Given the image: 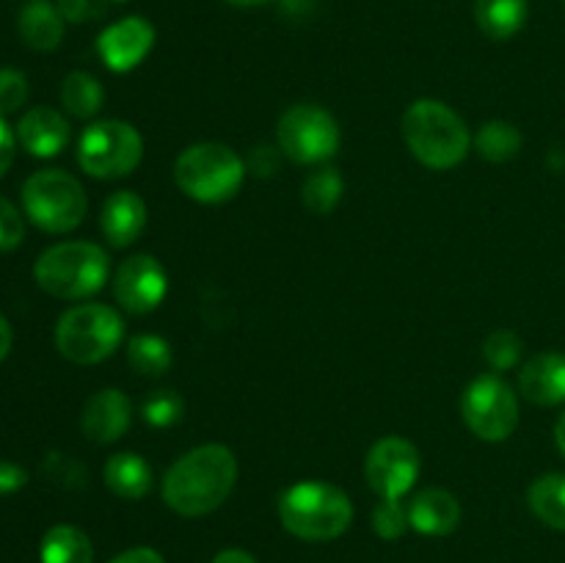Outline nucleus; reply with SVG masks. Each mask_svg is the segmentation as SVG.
Segmentation results:
<instances>
[{"label":"nucleus","instance_id":"nucleus-1","mask_svg":"<svg viewBox=\"0 0 565 563\" xmlns=\"http://www.w3.org/2000/svg\"><path fill=\"white\" fill-rule=\"evenodd\" d=\"M237 480V458L224 445H202L177 458L163 478V500L180 517H204L224 506Z\"/></svg>","mask_w":565,"mask_h":563},{"label":"nucleus","instance_id":"nucleus-2","mask_svg":"<svg viewBox=\"0 0 565 563\" xmlns=\"http://www.w3.org/2000/svg\"><path fill=\"white\" fill-rule=\"evenodd\" d=\"M403 138L414 158L436 171L456 169L472 147L467 121L439 99H417L403 114Z\"/></svg>","mask_w":565,"mask_h":563},{"label":"nucleus","instance_id":"nucleus-3","mask_svg":"<svg viewBox=\"0 0 565 563\" xmlns=\"http://www.w3.org/2000/svg\"><path fill=\"white\" fill-rule=\"evenodd\" d=\"M279 519L298 539L331 541L351 528L353 506L340 486L301 480L279 497Z\"/></svg>","mask_w":565,"mask_h":563},{"label":"nucleus","instance_id":"nucleus-4","mask_svg":"<svg viewBox=\"0 0 565 563\" xmlns=\"http://www.w3.org/2000/svg\"><path fill=\"white\" fill-rule=\"evenodd\" d=\"M33 279L53 298L77 301L103 290L108 279V254L88 241L58 243L36 259Z\"/></svg>","mask_w":565,"mask_h":563},{"label":"nucleus","instance_id":"nucleus-5","mask_svg":"<svg viewBox=\"0 0 565 563\" xmlns=\"http://www.w3.org/2000/svg\"><path fill=\"white\" fill-rule=\"evenodd\" d=\"M174 180L185 196L202 204L230 202L246 180V163L232 147L218 141L182 149L174 163Z\"/></svg>","mask_w":565,"mask_h":563},{"label":"nucleus","instance_id":"nucleus-6","mask_svg":"<svg viewBox=\"0 0 565 563\" xmlns=\"http://www.w3.org/2000/svg\"><path fill=\"white\" fill-rule=\"evenodd\" d=\"M125 340V320L105 304H77L55 326V348L75 364H97Z\"/></svg>","mask_w":565,"mask_h":563},{"label":"nucleus","instance_id":"nucleus-7","mask_svg":"<svg viewBox=\"0 0 565 563\" xmlns=\"http://www.w3.org/2000/svg\"><path fill=\"white\" fill-rule=\"evenodd\" d=\"M22 208L39 230L61 235L83 224L88 199L72 174L61 169H42L22 185Z\"/></svg>","mask_w":565,"mask_h":563},{"label":"nucleus","instance_id":"nucleus-8","mask_svg":"<svg viewBox=\"0 0 565 563\" xmlns=\"http://www.w3.org/2000/svg\"><path fill=\"white\" fill-rule=\"evenodd\" d=\"M141 158L143 138L130 121H94L77 141V163L94 180H121L138 169Z\"/></svg>","mask_w":565,"mask_h":563},{"label":"nucleus","instance_id":"nucleus-9","mask_svg":"<svg viewBox=\"0 0 565 563\" xmlns=\"http://www.w3.org/2000/svg\"><path fill=\"white\" fill-rule=\"evenodd\" d=\"M276 141L292 163L318 166L334 158L342 136L329 110L315 103H298L279 116Z\"/></svg>","mask_w":565,"mask_h":563},{"label":"nucleus","instance_id":"nucleus-10","mask_svg":"<svg viewBox=\"0 0 565 563\" xmlns=\"http://www.w3.org/2000/svg\"><path fill=\"white\" fill-rule=\"evenodd\" d=\"M461 417L483 442H505L519 425V397L500 375H478L461 395Z\"/></svg>","mask_w":565,"mask_h":563},{"label":"nucleus","instance_id":"nucleus-11","mask_svg":"<svg viewBox=\"0 0 565 563\" xmlns=\"http://www.w3.org/2000/svg\"><path fill=\"white\" fill-rule=\"evenodd\" d=\"M419 450L403 436H384L375 442L364 461L367 486L381 500H403L419 478Z\"/></svg>","mask_w":565,"mask_h":563},{"label":"nucleus","instance_id":"nucleus-12","mask_svg":"<svg viewBox=\"0 0 565 563\" xmlns=\"http://www.w3.org/2000/svg\"><path fill=\"white\" fill-rule=\"evenodd\" d=\"M166 293H169V276H166L160 259L152 254H136V257L125 259L116 270L114 296L127 312H152L163 304Z\"/></svg>","mask_w":565,"mask_h":563},{"label":"nucleus","instance_id":"nucleus-13","mask_svg":"<svg viewBox=\"0 0 565 563\" xmlns=\"http://www.w3.org/2000/svg\"><path fill=\"white\" fill-rule=\"evenodd\" d=\"M154 44V28L143 17H125L105 28L97 39L103 64L110 72H130L141 64Z\"/></svg>","mask_w":565,"mask_h":563},{"label":"nucleus","instance_id":"nucleus-14","mask_svg":"<svg viewBox=\"0 0 565 563\" xmlns=\"http://www.w3.org/2000/svg\"><path fill=\"white\" fill-rule=\"evenodd\" d=\"M130 397L121 390H116V386H108V390L94 392V395L83 403L81 428L83 434L92 442H97V445H110V442L125 436V431L130 428Z\"/></svg>","mask_w":565,"mask_h":563},{"label":"nucleus","instance_id":"nucleus-15","mask_svg":"<svg viewBox=\"0 0 565 563\" xmlns=\"http://www.w3.org/2000/svg\"><path fill=\"white\" fill-rule=\"evenodd\" d=\"M519 392L535 406H561L565 403V353H535L519 370Z\"/></svg>","mask_w":565,"mask_h":563},{"label":"nucleus","instance_id":"nucleus-16","mask_svg":"<svg viewBox=\"0 0 565 563\" xmlns=\"http://www.w3.org/2000/svg\"><path fill=\"white\" fill-rule=\"evenodd\" d=\"M99 226L110 246L125 248L147 230V202L136 191H116L105 199Z\"/></svg>","mask_w":565,"mask_h":563},{"label":"nucleus","instance_id":"nucleus-17","mask_svg":"<svg viewBox=\"0 0 565 563\" xmlns=\"http://www.w3.org/2000/svg\"><path fill=\"white\" fill-rule=\"evenodd\" d=\"M17 138L33 158H55L70 144V121L55 108H31L17 125Z\"/></svg>","mask_w":565,"mask_h":563},{"label":"nucleus","instance_id":"nucleus-18","mask_svg":"<svg viewBox=\"0 0 565 563\" xmlns=\"http://www.w3.org/2000/svg\"><path fill=\"white\" fill-rule=\"evenodd\" d=\"M408 522L423 535H450L461 524V502L447 489L430 486L412 497Z\"/></svg>","mask_w":565,"mask_h":563},{"label":"nucleus","instance_id":"nucleus-19","mask_svg":"<svg viewBox=\"0 0 565 563\" xmlns=\"http://www.w3.org/2000/svg\"><path fill=\"white\" fill-rule=\"evenodd\" d=\"M17 28H20L22 42L39 53H50L64 39V17H61L58 6H53L50 0H31L22 6Z\"/></svg>","mask_w":565,"mask_h":563},{"label":"nucleus","instance_id":"nucleus-20","mask_svg":"<svg viewBox=\"0 0 565 563\" xmlns=\"http://www.w3.org/2000/svg\"><path fill=\"white\" fill-rule=\"evenodd\" d=\"M105 486L121 500H141L152 489V467L138 453H116L103 469Z\"/></svg>","mask_w":565,"mask_h":563},{"label":"nucleus","instance_id":"nucleus-21","mask_svg":"<svg viewBox=\"0 0 565 563\" xmlns=\"http://www.w3.org/2000/svg\"><path fill=\"white\" fill-rule=\"evenodd\" d=\"M530 14L527 0H475V22L494 42L516 36Z\"/></svg>","mask_w":565,"mask_h":563},{"label":"nucleus","instance_id":"nucleus-22","mask_svg":"<svg viewBox=\"0 0 565 563\" xmlns=\"http://www.w3.org/2000/svg\"><path fill=\"white\" fill-rule=\"evenodd\" d=\"M39 557L42 563H92L94 546L75 524H55L44 533Z\"/></svg>","mask_w":565,"mask_h":563},{"label":"nucleus","instance_id":"nucleus-23","mask_svg":"<svg viewBox=\"0 0 565 563\" xmlns=\"http://www.w3.org/2000/svg\"><path fill=\"white\" fill-rule=\"evenodd\" d=\"M527 502L535 517L550 528L565 533V475L550 472L533 480L527 491Z\"/></svg>","mask_w":565,"mask_h":563},{"label":"nucleus","instance_id":"nucleus-24","mask_svg":"<svg viewBox=\"0 0 565 563\" xmlns=\"http://www.w3.org/2000/svg\"><path fill=\"white\" fill-rule=\"evenodd\" d=\"M103 83L94 75H88V72H72L61 83V103L77 119H92V116H97V110L103 108Z\"/></svg>","mask_w":565,"mask_h":563},{"label":"nucleus","instance_id":"nucleus-25","mask_svg":"<svg viewBox=\"0 0 565 563\" xmlns=\"http://www.w3.org/2000/svg\"><path fill=\"white\" fill-rule=\"evenodd\" d=\"M472 144L480 158L491 160V163H505V160L516 158L519 149H522V132L511 121L494 119L480 127Z\"/></svg>","mask_w":565,"mask_h":563},{"label":"nucleus","instance_id":"nucleus-26","mask_svg":"<svg viewBox=\"0 0 565 563\" xmlns=\"http://www.w3.org/2000/svg\"><path fill=\"white\" fill-rule=\"evenodd\" d=\"M127 362L132 364L138 375H147V379H160V375L169 373L171 362V346L158 334H136L127 342Z\"/></svg>","mask_w":565,"mask_h":563},{"label":"nucleus","instance_id":"nucleus-27","mask_svg":"<svg viewBox=\"0 0 565 563\" xmlns=\"http://www.w3.org/2000/svg\"><path fill=\"white\" fill-rule=\"evenodd\" d=\"M342 188H345V182H342L340 169H337V166H320V169H315L312 174L303 180V204H307L315 215L331 213V210L340 204Z\"/></svg>","mask_w":565,"mask_h":563},{"label":"nucleus","instance_id":"nucleus-28","mask_svg":"<svg viewBox=\"0 0 565 563\" xmlns=\"http://www.w3.org/2000/svg\"><path fill=\"white\" fill-rule=\"evenodd\" d=\"M522 340H519L516 331L511 329H497L494 334L486 337L483 342V357L497 373L502 370H513L519 362H522Z\"/></svg>","mask_w":565,"mask_h":563},{"label":"nucleus","instance_id":"nucleus-29","mask_svg":"<svg viewBox=\"0 0 565 563\" xmlns=\"http://www.w3.org/2000/svg\"><path fill=\"white\" fill-rule=\"evenodd\" d=\"M143 423L152 425V428H169V425H177L185 414V401L177 395L174 390H158L154 395H149L143 401Z\"/></svg>","mask_w":565,"mask_h":563},{"label":"nucleus","instance_id":"nucleus-30","mask_svg":"<svg viewBox=\"0 0 565 563\" xmlns=\"http://www.w3.org/2000/svg\"><path fill=\"white\" fill-rule=\"evenodd\" d=\"M408 528H412V522H408V506H403V500H381L375 506L373 530L381 539H401Z\"/></svg>","mask_w":565,"mask_h":563},{"label":"nucleus","instance_id":"nucleus-31","mask_svg":"<svg viewBox=\"0 0 565 563\" xmlns=\"http://www.w3.org/2000/svg\"><path fill=\"white\" fill-rule=\"evenodd\" d=\"M28 99V77L17 70H0V114H14Z\"/></svg>","mask_w":565,"mask_h":563},{"label":"nucleus","instance_id":"nucleus-32","mask_svg":"<svg viewBox=\"0 0 565 563\" xmlns=\"http://www.w3.org/2000/svg\"><path fill=\"white\" fill-rule=\"evenodd\" d=\"M25 237V221H22L20 210L0 196V252H11Z\"/></svg>","mask_w":565,"mask_h":563},{"label":"nucleus","instance_id":"nucleus-33","mask_svg":"<svg viewBox=\"0 0 565 563\" xmlns=\"http://www.w3.org/2000/svg\"><path fill=\"white\" fill-rule=\"evenodd\" d=\"M28 484V472L14 461H0V495H14Z\"/></svg>","mask_w":565,"mask_h":563},{"label":"nucleus","instance_id":"nucleus-34","mask_svg":"<svg viewBox=\"0 0 565 563\" xmlns=\"http://www.w3.org/2000/svg\"><path fill=\"white\" fill-rule=\"evenodd\" d=\"M11 160H14V132H11L6 116L0 114V177L9 171Z\"/></svg>","mask_w":565,"mask_h":563},{"label":"nucleus","instance_id":"nucleus-35","mask_svg":"<svg viewBox=\"0 0 565 563\" xmlns=\"http://www.w3.org/2000/svg\"><path fill=\"white\" fill-rule=\"evenodd\" d=\"M110 563H166V561L160 552L149 550V546H136V550H127L121 552V555H116Z\"/></svg>","mask_w":565,"mask_h":563},{"label":"nucleus","instance_id":"nucleus-36","mask_svg":"<svg viewBox=\"0 0 565 563\" xmlns=\"http://www.w3.org/2000/svg\"><path fill=\"white\" fill-rule=\"evenodd\" d=\"M58 11L64 20L83 22L92 14V3H88V0H58Z\"/></svg>","mask_w":565,"mask_h":563},{"label":"nucleus","instance_id":"nucleus-37","mask_svg":"<svg viewBox=\"0 0 565 563\" xmlns=\"http://www.w3.org/2000/svg\"><path fill=\"white\" fill-rule=\"evenodd\" d=\"M11 340H14V334H11V326H9V320H6V315L0 312V362L9 357Z\"/></svg>","mask_w":565,"mask_h":563},{"label":"nucleus","instance_id":"nucleus-38","mask_svg":"<svg viewBox=\"0 0 565 563\" xmlns=\"http://www.w3.org/2000/svg\"><path fill=\"white\" fill-rule=\"evenodd\" d=\"M213 563H257V561L243 550H224L213 557Z\"/></svg>","mask_w":565,"mask_h":563},{"label":"nucleus","instance_id":"nucleus-39","mask_svg":"<svg viewBox=\"0 0 565 563\" xmlns=\"http://www.w3.org/2000/svg\"><path fill=\"white\" fill-rule=\"evenodd\" d=\"M555 442H557V450L565 456V412L557 417V425H555Z\"/></svg>","mask_w":565,"mask_h":563},{"label":"nucleus","instance_id":"nucleus-40","mask_svg":"<svg viewBox=\"0 0 565 563\" xmlns=\"http://www.w3.org/2000/svg\"><path fill=\"white\" fill-rule=\"evenodd\" d=\"M226 3H232V6H243V9H252V6L268 3V0H226Z\"/></svg>","mask_w":565,"mask_h":563}]
</instances>
